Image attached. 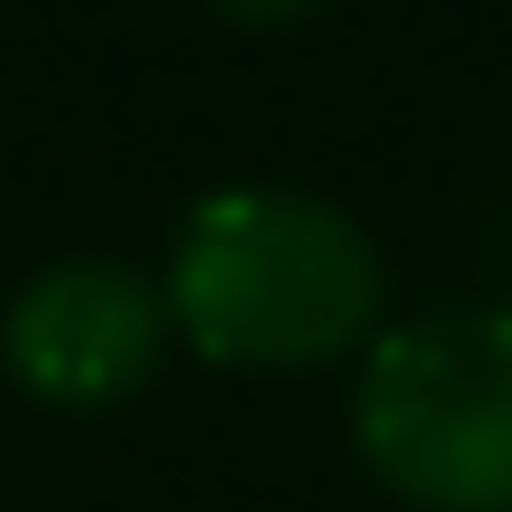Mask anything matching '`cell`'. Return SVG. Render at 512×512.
I'll list each match as a JSON object with an SVG mask.
<instances>
[{
    "mask_svg": "<svg viewBox=\"0 0 512 512\" xmlns=\"http://www.w3.org/2000/svg\"><path fill=\"white\" fill-rule=\"evenodd\" d=\"M171 313L228 370H304L380 323V256L323 200L219 190L181 228Z\"/></svg>",
    "mask_w": 512,
    "mask_h": 512,
    "instance_id": "cell-1",
    "label": "cell"
},
{
    "mask_svg": "<svg viewBox=\"0 0 512 512\" xmlns=\"http://www.w3.org/2000/svg\"><path fill=\"white\" fill-rule=\"evenodd\" d=\"M361 456L418 512H512V313H427L361 370Z\"/></svg>",
    "mask_w": 512,
    "mask_h": 512,
    "instance_id": "cell-2",
    "label": "cell"
},
{
    "mask_svg": "<svg viewBox=\"0 0 512 512\" xmlns=\"http://www.w3.org/2000/svg\"><path fill=\"white\" fill-rule=\"evenodd\" d=\"M171 304L143 285L133 266H105V256H76V266H48L29 294L10 304V370L19 389L67 408H105L162 361Z\"/></svg>",
    "mask_w": 512,
    "mask_h": 512,
    "instance_id": "cell-3",
    "label": "cell"
},
{
    "mask_svg": "<svg viewBox=\"0 0 512 512\" xmlns=\"http://www.w3.org/2000/svg\"><path fill=\"white\" fill-rule=\"evenodd\" d=\"M228 19H294V10H313V0H219Z\"/></svg>",
    "mask_w": 512,
    "mask_h": 512,
    "instance_id": "cell-4",
    "label": "cell"
}]
</instances>
